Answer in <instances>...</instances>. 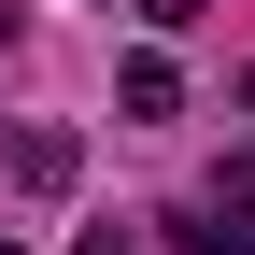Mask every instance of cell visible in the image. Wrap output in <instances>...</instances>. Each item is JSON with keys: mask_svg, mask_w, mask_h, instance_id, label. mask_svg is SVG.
I'll return each mask as SVG.
<instances>
[{"mask_svg": "<svg viewBox=\"0 0 255 255\" xmlns=\"http://www.w3.org/2000/svg\"><path fill=\"white\" fill-rule=\"evenodd\" d=\"M114 100H128V128H156V114L184 100V71H170V57H128V71H114Z\"/></svg>", "mask_w": 255, "mask_h": 255, "instance_id": "2", "label": "cell"}, {"mask_svg": "<svg viewBox=\"0 0 255 255\" xmlns=\"http://www.w3.org/2000/svg\"><path fill=\"white\" fill-rule=\"evenodd\" d=\"M128 14H142V28H199L213 0H128Z\"/></svg>", "mask_w": 255, "mask_h": 255, "instance_id": "3", "label": "cell"}, {"mask_svg": "<svg viewBox=\"0 0 255 255\" xmlns=\"http://www.w3.org/2000/svg\"><path fill=\"white\" fill-rule=\"evenodd\" d=\"M14 184H28V199H71V184H85V142H71V128H14Z\"/></svg>", "mask_w": 255, "mask_h": 255, "instance_id": "1", "label": "cell"}, {"mask_svg": "<svg viewBox=\"0 0 255 255\" xmlns=\"http://www.w3.org/2000/svg\"><path fill=\"white\" fill-rule=\"evenodd\" d=\"M0 255H28V241H0Z\"/></svg>", "mask_w": 255, "mask_h": 255, "instance_id": "4", "label": "cell"}]
</instances>
